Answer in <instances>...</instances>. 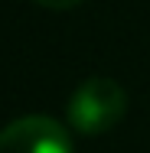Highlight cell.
<instances>
[{
  "label": "cell",
  "instance_id": "obj_3",
  "mask_svg": "<svg viewBox=\"0 0 150 153\" xmlns=\"http://www.w3.org/2000/svg\"><path fill=\"white\" fill-rule=\"evenodd\" d=\"M33 3H39V7H46V10H72V7H78V3H85V0H33Z\"/></svg>",
  "mask_w": 150,
  "mask_h": 153
},
{
  "label": "cell",
  "instance_id": "obj_2",
  "mask_svg": "<svg viewBox=\"0 0 150 153\" xmlns=\"http://www.w3.org/2000/svg\"><path fill=\"white\" fill-rule=\"evenodd\" d=\"M0 153H72V140L56 117L30 114L0 130Z\"/></svg>",
  "mask_w": 150,
  "mask_h": 153
},
{
  "label": "cell",
  "instance_id": "obj_1",
  "mask_svg": "<svg viewBox=\"0 0 150 153\" xmlns=\"http://www.w3.org/2000/svg\"><path fill=\"white\" fill-rule=\"evenodd\" d=\"M127 111V94L114 78H85L75 91L69 94L65 117L78 134L98 137L111 130Z\"/></svg>",
  "mask_w": 150,
  "mask_h": 153
}]
</instances>
